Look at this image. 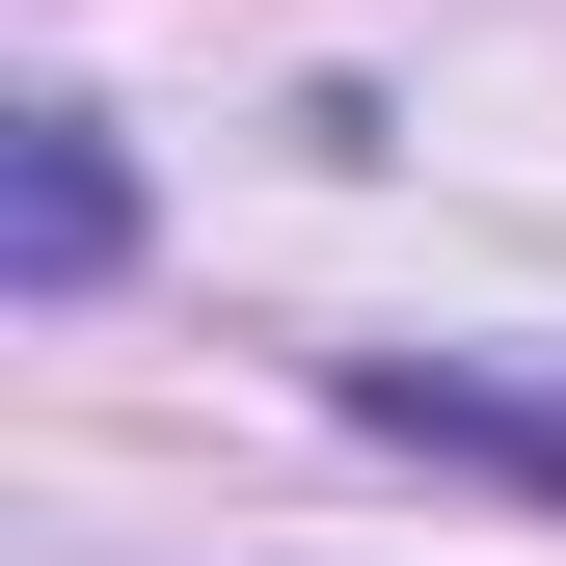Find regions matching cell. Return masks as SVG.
Here are the masks:
<instances>
[{
    "instance_id": "6da1fadb",
    "label": "cell",
    "mask_w": 566,
    "mask_h": 566,
    "mask_svg": "<svg viewBox=\"0 0 566 566\" xmlns=\"http://www.w3.org/2000/svg\"><path fill=\"white\" fill-rule=\"evenodd\" d=\"M350 432H405V459H485V485H566V378H485V350H378V378H350Z\"/></svg>"
},
{
    "instance_id": "7a4b0ae2",
    "label": "cell",
    "mask_w": 566,
    "mask_h": 566,
    "mask_svg": "<svg viewBox=\"0 0 566 566\" xmlns=\"http://www.w3.org/2000/svg\"><path fill=\"white\" fill-rule=\"evenodd\" d=\"M0 243H28V297H82V270L135 243V189H108V135H82V108H28V189H0Z\"/></svg>"
}]
</instances>
